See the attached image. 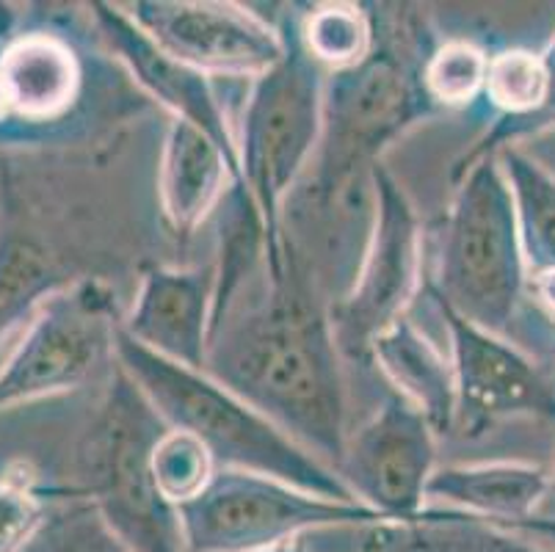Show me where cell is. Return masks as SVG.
I'll list each match as a JSON object with an SVG mask.
<instances>
[{
	"label": "cell",
	"instance_id": "8",
	"mask_svg": "<svg viewBox=\"0 0 555 552\" xmlns=\"http://www.w3.org/2000/svg\"><path fill=\"white\" fill-rule=\"evenodd\" d=\"M122 321L116 291L86 280L39 307L0 368V412L83 387L114 364L116 326Z\"/></svg>",
	"mask_w": 555,
	"mask_h": 552
},
{
	"label": "cell",
	"instance_id": "18",
	"mask_svg": "<svg viewBox=\"0 0 555 552\" xmlns=\"http://www.w3.org/2000/svg\"><path fill=\"white\" fill-rule=\"evenodd\" d=\"M238 175L219 144L194 125L169 119L155 166V196L164 232L183 246L219 210Z\"/></svg>",
	"mask_w": 555,
	"mask_h": 552
},
{
	"label": "cell",
	"instance_id": "23",
	"mask_svg": "<svg viewBox=\"0 0 555 552\" xmlns=\"http://www.w3.org/2000/svg\"><path fill=\"white\" fill-rule=\"evenodd\" d=\"M299 39L326 73L354 67L371 53L373 23L365 3H315L299 12Z\"/></svg>",
	"mask_w": 555,
	"mask_h": 552
},
{
	"label": "cell",
	"instance_id": "30",
	"mask_svg": "<svg viewBox=\"0 0 555 552\" xmlns=\"http://www.w3.org/2000/svg\"><path fill=\"white\" fill-rule=\"evenodd\" d=\"M266 552H301V544L299 541H291V544L274 547V550H266Z\"/></svg>",
	"mask_w": 555,
	"mask_h": 552
},
{
	"label": "cell",
	"instance_id": "26",
	"mask_svg": "<svg viewBox=\"0 0 555 552\" xmlns=\"http://www.w3.org/2000/svg\"><path fill=\"white\" fill-rule=\"evenodd\" d=\"M216 475L214 455L189 432L169 428L153 450V478L175 509L194 500Z\"/></svg>",
	"mask_w": 555,
	"mask_h": 552
},
{
	"label": "cell",
	"instance_id": "5",
	"mask_svg": "<svg viewBox=\"0 0 555 552\" xmlns=\"http://www.w3.org/2000/svg\"><path fill=\"white\" fill-rule=\"evenodd\" d=\"M453 185L437 266L423 280V291L476 326L508 337L531 287L512 189L494 155Z\"/></svg>",
	"mask_w": 555,
	"mask_h": 552
},
{
	"label": "cell",
	"instance_id": "12",
	"mask_svg": "<svg viewBox=\"0 0 555 552\" xmlns=\"http://www.w3.org/2000/svg\"><path fill=\"white\" fill-rule=\"evenodd\" d=\"M122 7L158 48L210 78L255 80L285 53L280 23L238 3L135 0Z\"/></svg>",
	"mask_w": 555,
	"mask_h": 552
},
{
	"label": "cell",
	"instance_id": "25",
	"mask_svg": "<svg viewBox=\"0 0 555 552\" xmlns=\"http://www.w3.org/2000/svg\"><path fill=\"white\" fill-rule=\"evenodd\" d=\"M489 50L467 37H446L423 64V89L431 103L446 111L476 108L483 98Z\"/></svg>",
	"mask_w": 555,
	"mask_h": 552
},
{
	"label": "cell",
	"instance_id": "20",
	"mask_svg": "<svg viewBox=\"0 0 555 552\" xmlns=\"http://www.w3.org/2000/svg\"><path fill=\"white\" fill-rule=\"evenodd\" d=\"M371 364L387 378L390 393L401 395L431 423L437 437H453L456 425V376L437 343L409 316L371 343Z\"/></svg>",
	"mask_w": 555,
	"mask_h": 552
},
{
	"label": "cell",
	"instance_id": "11",
	"mask_svg": "<svg viewBox=\"0 0 555 552\" xmlns=\"http://www.w3.org/2000/svg\"><path fill=\"white\" fill-rule=\"evenodd\" d=\"M89 64L62 30L31 28L0 39V144L67 139L86 116Z\"/></svg>",
	"mask_w": 555,
	"mask_h": 552
},
{
	"label": "cell",
	"instance_id": "15",
	"mask_svg": "<svg viewBox=\"0 0 555 552\" xmlns=\"http://www.w3.org/2000/svg\"><path fill=\"white\" fill-rule=\"evenodd\" d=\"M89 17L98 28V37L103 39L114 61L122 64L135 89L147 100H153L158 108L169 111L171 119L189 121L196 130L210 136L224 150L241 182L235 121L230 119V111H227L214 78L158 48L133 23L122 3H100V0L89 3Z\"/></svg>",
	"mask_w": 555,
	"mask_h": 552
},
{
	"label": "cell",
	"instance_id": "10",
	"mask_svg": "<svg viewBox=\"0 0 555 552\" xmlns=\"http://www.w3.org/2000/svg\"><path fill=\"white\" fill-rule=\"evenodd\" d=\"M451 341L456 376L453 434L478 439L501 420L539 418L555 425V378L519 351L508 337L492 334L453 312L440 298L426 296Z\"/></svg>",
	"mask_w": 555,
	"mask_h": 552
},
{
	"label": "cell",
	"instance_id": "22",
	"mask_svg": "<svg viewBox=\"0 0 555 552\" xmlns=\"http://www.w3.org/2000/svg\"><path fill=\"white\" fill-rule=\"evenodd\" d=\"M547 100V64L542 48L508 44L489 53L481 108L489 121H522L539 114Z\"/></svg>",
	"mask_w": 555,
	"mask_h": 552
},
{
	"label": "cell",
	"instance_id": "2",
	"mask_svg": "<svg viewBox=\"0 0 555 552\" xmlns=\"http://www.w3.org/2000/svg\"><path fill=\"white\" fill-rule=\"evenodd\" d=\"M373 48L360 64L326 75L324 130L301 185L324 194L367 189L387 146L440 108L423 89V64L440 44L426 12L365 3Z\"/></svg>",
	"mask_w": 555,
	"mask_h": 552
},
{
	"label": "cell",
	"instance_id": "24",
	"mask_svg": "<svg viewBox=\"0 0 555 552\" xmlns=\"http://www.w3.org/2000/svg\"><path fill=\"white\" fill-rule=\"evenodd\" d=\"M48 509L17 552H133L114 534L98 505L75 495L44 489Z\"/></svg>",
	"mask_w": 555,
	"mask_h": 552
},
{
	"label": "cell",
	"instance_id": "27",
	"mask_svg": "<svg viewBox=\"0 0 555 552\" xmlns=\"http://www.w3.org/2000/svg\"><path fill=\"white\" fill-rule=\"evenodd\" d=\"M542 55L544 64H547V100H544L542 111L522 121H494V125H489L481 139L453 161L451 182L462 180L478 161L492 158V155H498L506 146H519L522 139H537V136L547 133V130H555V34L542 48Z\"/></svg>",
	"mask_w": 555,
	"mask_h": 552
},
{
	"label": "cell",
	"instance_id": "13",
	"mask_svg": "<svg viewBox=\"0 0 555 552\" xmlns=\"http://www.w3.org/2000/svg\"><path fill=\"white\" fill-rule=\"evenodd\" d=\"M437 439L431 423L390 393L360 428H351L337 475L357 503L385 519H409L426 509Z\"/></svg>",
	"mask_w": 555,
	"mask_h": 552
},
{
	"label": "cell",
	"instance_id": "16",
	"mask_svg": "<svg viewBox=\"0 0 555 552\" xmlns=\"http://www.w3.org/2000/svg\"><path fill=\"white\" fill-rule=\"evenodd\" d=\"M214 287V262L194 268L147 262L139 271V291L122 316V329L164 359L205 371Z\"/></svg>",
	"mask_w": 555,
	"mask_h": 552
},
{
	"label": "cell",
	"instance_id": "1",
	"mask_svg": "<svg viewBox=\"0 0 555 552\" xmlns=\"http://www.w3.org/2000/svg\"><path fill=\"white\" fill-rule=\"evenodd\" d=\"M332 307L280 235L244 280L214 291L205 373L337 473L348 442Z\"/></svg>",
	"mask_w": 555,
	"mask_h": 552
},
{
	"label": "cell",
	"instance_id": "14",
	"mask_svg": "<svg viewBox=\"0 0 555 552\" xmlns=\"http://www.w3.org/2000/svg\"><path fill=\"white\" fill-rule=\"evenodd\" d=\"M100 260L48 232L42 216L7 185L0 189V351L28 329L55 293L86 280H105Z\"/></svg>",
	"mask_w": 555,
	"mask_h": 552
},
{
	"label": "cell",
	"instance_id": "28",
	"mask_svg": "<svg viewBox=\"0 0 555 552\" xmlns=\"http://www.w3.org/2000/svg\"><path fill=\"white\" fill-rule=\"evenodd\" d=\"M48 498L28 467L0 475V552H17L42 523Z\"/></svg>",
	"mask_w": 555,
	"mask_h": 552
},
{
	"label": "cell",
	"instance_id": "31",
	"mask_svg": "<svg viewBox=\"0 0 555 552\" xmlns=\"http://www.w3.org/2000/svg\"><path fill=\"white\" fill-rule=\"evenodd\" d=\"M550 492H555V470H553V489H550Z\"/></svg>",
	"mask_w": 555,
	"mask_h": 552
},
{
	"label": "cell",
	"instance_id": "6",
	"mask_svg": "<svg viewBox=\"0 0 555 552\" xmlns=\"http://www.w3.org/2000/svg\"><path fill=\"white\" fill-rule=\"evenodd\" d=\"M285 53L269 73L249 80L235 121L241 182L249 189L266 224V241H280V213L287 194L310 166L324 130L321 69L299 39V12L280 20Z\"/></svg>",
	"mask_w": 555,
	"mask_h": 552
},
{
	"label": "cell",
	"instance_id": "29",
	"mask_svg": "<svg viewBox=\"0 0 555 552\" xmlns=\"http://www.w3.org/2000/svg\"><path fill=\"white\" fill-rule=\"evenodd\" d=\"M531 293L537 296V301L542 304V310L547 312L550 321L555 323V271L542 273V277H533Z\"/></svg>",
	"mask_w": 555,
	"mask_h": 552
},
{
	"label": "cell",
	"instance_id": "17",
	"mask_svg": "<svg viewBox=\"0 0 555 552\" xmlns=\"http://www.w3.org/2000/svg\"><path fill=\"white\" fill-rule=\"evenodd\" d=\"M553 489V470L528 462L446 464L426 484V505H446L525 534L555 536V519L537 514Z\"/></svg>",
	"mask_w": 555,
	"mask_h": 552
},
{
	"label": "cell",
	"instance_id": "21",
	"mask_svg": "<svg viewBox=\"0 0 555 552\" xmlns=\"http://www.w3.org/2000/svg\"><path fill=\"white\" fill-rule=\"evenodd\" d=\"M494 158L512 189L528 277L555 271V171L522 146H506Z\"/></svg>",
	"mask_w": 555,
	"mask_h": 552
},
{
	"label": "cell",
	"instance_id": "3",
	"mask_svg": "<svg viewBox=\"0 0 555 552\" xmlns=\"http://www.w3.org/2000/svg\"><path fill=\"white\" fill-rule=\"evenodd\" d=\"M114 357L144 389L169 428L194 434L208 448L216 470L269 475L318 498L357 503L340 475L280 425L205 371L171 362L135 343L122 321L116 326Z\"/></svg>",
	"mask_w": 555,
	"mask_h": 552
},
{
	"label": "cell",
	"instance_id": "4",
	"mask_svg": "<svg viewBox=\"0 0 555 552\" xmlns=\"http://www.w3.org/2000/svg\"><path fill=\"white\" fill-rule=\"evenodd\" d=\"M169 432L144 389L116 362L75 450L78 484L50 489L92 500L133 552H185L180 514L153 478V450Z\"/></svg>",
	"mask_w": 555,
	"mask_h": 552
},
{
	"label": "cell",
	"instance_id": "19",
	"mask_svg": "<svg viewBox=\"0 0 555 552\" xmlns=\"http://www.w3.org/2000/svg\"><path fill=\"white\" fill-rule=\"evenodd\" d=\"M501 525L446 505H426L409 519L332 525L299 539L301 552H492Z\"/></svg>",
	"mask_w": 555,
	"mask_h": 552
},
{
	"label": "cell",
	"instance_id": "7",
	"mask_svg": "<svg viewBox=\"0 0 555 552\" xmlns=\"http://www.w3.org/2000/svg\"><path fill=\"white\" fill-rule=\"evenodd\" d=\"M178 514L185 552H266L310 530L385 519L362 503L318 498L244 470H216Z\"/></svg>",
	"mask_w": 555,
	"mask_h": 552
},
{
	"label": "cell",
	"instance_id": "9",
	"mask_svg": "<svg viewBox=\"0 0 555 552\" xmlns=\"http://www.w3.org/2000/svg\"><path fill=\"white\" fill-rule=\"evenodd\" d=\"M376 216L360 273L348 296L332 310V332L346 359L371 362V343L398 318L423 287V224L415 205L385 164L373 171Z\"/></svg>",
	"mask_w": 555,
	"mask_h": 552
}]
</instances>
